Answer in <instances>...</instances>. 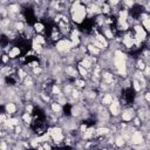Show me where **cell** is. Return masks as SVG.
Returning <instances> with one entry per match:
<instances>
[{"instance_id": "cell-36", "label": "cell", "mask_w": 150, "mask_h": 150, "mask_svg": "<svg viewBox=\"0 0 150 150\" xmlns=\"http://www.w3.org/2000/svg\"><path fill=\"white\" fill-rule=\"evenodd\" d=\"M144 99H145V101H147V102H149V103H150V92H148V93L144 95Z\"/></svg>"}, {"instance_id": "cell-18", "label": "cell", "mask_w": 150, "mask_h": 150, "mask_svg": "<svg viewBox=\"0 0 150 150\" xmlns=\"http://www.w3.org/2000/svg\"><path fill=\"white\" fill-rule=\"evenodd\" d=\"M25 29H26V27H25V24H24V22L17 21V22L14 24V31H15V32H24Z\"/></svg>"}, {"instance_id": "cell-20", "label": "cell", "mask_w": 150, "mask_h": 150, "mask_svg": "<svg viewBox=\"0 0 150 150\" xmlns=\"http://www.w3.org/2000/svg\"><path fill=\"white\" fill-rule=\"evenodd\" d=\"M96 40H97L99 42H101V44L104 46V48H107V47H108L107 39L104 38V35H103V34H96Z\"/></svg>"}, {"instance_id": "cell-6", "label": "cell", "mask_w": 150, "mask_h": 150, "mask_svg": "<svg viewBox=\"0 0 150 150\" xmlns=\"http://www.w3.org/2000/svg\"><path fill=\"white\" fill-rule=\"evenodd\" d=\"M122 44H123V45H124V47H126V48H128V49H131V48L134 47L135 39H134V37L131 35V33H127V34L123 37V39H122Z\"/></svg>"}, {"instance_id": "cell-11", "label": "cell", "mask_w": 150, "mask_h": 150, "mask_svg": "<svg viewBox=\"0 0 150 150\" xmlns=\"http://www.w3.org/2000/svg\"><path fill=\"white\" fill-rule=\"evenodd\" d=\"M66 74L68 75V76H71V77H77L80 74H79V71L75 68V67H73V66H68V67H66Z\"/></svg>"}, {"instance_id": "cell-29", "label": "cell", "mask_w": 150, "mask_h": 150, "mask_svg": "<svg viewBox=\"0 0 150 150\" xmlns=\"http://www.w3.org/2000/svg\"><path fill=\"white\" fill-rule=\"evenodd\" d=\"M75 86L77 87V88H83V87H86V81L84 80H80V79H75Z\"/></svg>"}, {"instance_id": "cell-26", "label": "cell", "mask_w": 150, "mask_h": 150, "mask_svg": "<svg viewBox=\"0 0 150 150\" xmlns=\"http://www.w3.org/2000/svg\"><path fill=\"white\" fill-rule=\"evenodd\" d=\"M33 41H35L39 45H45L46 44V40H45V38L42 35H35L34 39H33Z\"/></svg>"}, {"instance_id": "cell-2", "label": "cell", "mask_w": 150, "mask_h": 150, "mask_svg": "<svg viewBox=\"0 0 150 150\" xmlns=\"http://www.w3.org/2000/svg\"><path fill=\"white\" fill-rule=\"evenodd\" d=\"M73 44L71 40H66V39H62L56 42L55 45V49L59 52V53H68L73 49Z\"/></svg>"}, {"instance_id": "cell-32", "label": "cell", "mask_w": 150, "mask_h": 150, "mask_svg": "<svg viewBox=\"0 0 150 150\" xmlns=\"http://www.w3.org/2000/svg\"><path fill=\"white\" fill-rule=\"evenodd\" d=\"M10 61V56H8V54H4L3 55V62L4 64H7Z\"/></svg>"}, {"instance_id": "cell-3", "label": "cell", "mask_w": 150, "mask_h": 150, "mask_svg": "<svg viewBox=\"0 0 150 150\" xmlns=\"http://www.w3.org/2000/svg\"><path fill=\"white\" fill-rule=\"evenodd\" d=\"M130 142H131V144H134V145H140V144H142V143H143V135L141 134V131L135 130V131L131 134V136H130Z\"/></svg>"}, {"instance_id": "cell-4", "label": "cell", "mask_w": 150, "mask_h": 150, "mask_svg": "<svg viewBox=\"0 0 150 150\" xmlns=\"http://www.w3.org/2000/svg\"><path fill=\"white\" fill-rule=\"evenodd\" d=\"M109 111L113 116H118L120 113H121V103L117 100H114L113 103L109 106Z\"/></svg>"}, {"instance_id": "cell-27", "label": "cell", "mask_w": 150, "mask_h": 150, "mask_svg": "<svg viewBox=\"0 0 150 150\" xmlns=\"http://www.w3.org/2000/svg\"><path fill=\"white\" fill-rule=\"evenodd\" d=\"M133 87H134V89H135V92H137V93L142 91L141 83H140V81H137V80H133Z\"/></svg>"}, {"instance_id": "cell-21", "label": "cell", "mask_w": 150, "mask_h": 150, "mask_svg": "<svg viewBox=\"0 0 150 150\" xmlns=\"http://www.w3.org/2000/svg\"><path fill=\"white\" fill-rule=\"evenodd\" d=\"M77 71H79V74L83 77V79H86V77H88V71L84 68V67H82L80 64H79V67H77Z\"/></svg>"}, {"instance_id": "cell-16", "label": "cell", "mask_w": 150, "mask_h": 150, "mask_svg": "<svg viewBox=\"0 0 150 150\" xmlns=\"http://www.w3.org/2000/svg\"><path fill=\"white\" fill-rule=\"evenodd\" d=\"M87 49H88V52L91 53L92 55H100V54H101V50H100L99 48H96L93 44H89V45L87 46Z\"/></svg>"}, {"instance_id": "cell-33", "label": "cell", "mask_w": 150, "mask_h": 150, "mask_svg": "<svg viewBox=\"0 0 150 150\" xmlns=\"http://www.w3.org/2000/svg\"><path fill=\"white\" fill-rule=\"evenodd\" d=\"M14 130H15V134H22V128L20 126H17L14 128Z\"/></svg>"}, {"instance_id": "cell-17", "label": "cell", "mask_w": 150, "mask_h": 150, "mask_svg": "<svg viewBox=\"0 0 150 150\" xmlns=\"http://www.w3.org/2000/svg\"><path fill=\"white\" fill-rule=\"evenodd\" d=\"M21 118H22V121L28 126V124H31L32 122H33V120H32V116H31V114L29 113H24L22 114V116H21Z\"/></svg>"}, {"instance_id": "cell-13", "label": "cell", "mask_w": 150, "mask_h": 150, "mask_svg": "<svg viewBox=\"0 0 150 150\" xmlns=\"http://www.w3.org/2000/svg\"><path fill=\"white\" fill-rule=\"evenodd\" d=\"M7 10H8V14L15 15V14H18V13L20 12V6H19L18 4H11Z\"/></svg>"}, {"instance_id": "cell-37", "label": "cell", "mask_w": 150, "mask_h": 150, "mask_svg": "<svg viewBox=\"0 0 150 150\" xmlns=\"http://www.w3.org/2000/svg\"><path fill=\"white\" fill-rule=\"evenodd\" d=\"M101 150H108V149H106V148H104V149H101Z\"/></svg>"}, {"instance_id": "cell-9", "label": "cell", "mask_w": 150, "mask_h": 150, "mask_svg": "<svg viewBox=\"0 0 150 150\" xmlns=\"http://www.w3.org/2000/svg\"><path fill=\"white\" fill-rule=\"evenodd\" d=\"M113 101H114V96L109 93H106L101 100V103H102V106H110L113 103Z\"/></svg>"}, {"instance_id": "cell-19", "label": "cell", "mask_w": 150, "mask_h": 150, "mask_svg": "<svg viewBox=\"0 0 150 150\" xmlns=\"http://www.w3.org/2000/svg\"><path fill=\"white\" fill-rule=\"evenodd\" d=\"M124 144H126V140L122 136H117L115 138V145L117 148H122V147H124Z\"/></svg>"}, {"instance_id": "cell-28", "label": "cell", "mask_w": 150, "mask_h": 150, "mask_svg": "<svg viewBox=\"0 0 150 150\" xmlns=\"http://www.w3.org/2000/svg\"><path fill=\"white\" fill-rule=\"evenodd\" d=\"M136 67H137V69L138 71H141V72H144V69H145V64L142 61V60H138V61L136 62Z\"/></svg>"}, {"instance_id": "cell-12", "label": "cell", "mask_w": 150, "mask_h": 150, "mask_svg": "<svg viewBox=\"0 0 150 150\" xmlns=\"http://www.w3.org/2000/svg\"><path fill=\"white\" fill-rule=\"evenodd\" d=\"M110 129L108 127H99L96 129V136H107L110 135Z\"/></svg>"}, {"instance_id": "cell-23", "label": "cell", "mask_w": 150, "mask_h": 150, "mask_svg": "<svg viewBox=\"0 0 150 150\" xmlns=\"http://www.w3.org/2000/svg\"><path fill=\"white\" fill-rule=\"evenodd\" d=\"M34 29H35V32H38V33H42L44 29H45V26L41 22H35L34 24Z\"/></svg>"}, {"instance_id": "cell-24", "label": "cell", "mask_w": 150, "mask_h": 150, "mask_svg": "<svg viewBox=\"0 0 150 150\" xmlns=\"http://www.w3.org/2000/svg\"><path fill=\"white\" fill-rule=\"evenodd\" d=\"M32 48H33V50H35L37 53H41V52L44 50L42 45H39V44H37L35 41H33V42H32Z\"/></svg>"}, {"instance_id": "cell-31", "label": "cell", "mask_w": 150, "mask_h": 150, "mask_svg": "<svg viewBox=\"0 0 150 150\" xmlns=\"http://www.w3.org/2000/svg\"><path fill=\"white\" fill-rule=\"evenodd\" d=\"M33 109H34V107H33L31 103H28V104L25 107V113H29V114H32V113H33Z\"/></svg>"}, {"instance_id": "cell-25", "label": "cell", "mask_w": 150, "mask_h": 150, "mask_svg": "<svg viewBox=\"0 0 150 150\" xmlns=\"http://www.w3.org/2000/svg\"><path fill=\"white\" fill-rule=\"evenodd\" d=\"M142 26H143V28L145 29L147 32L150 33V17H149L148 19H145V20L142 21Z\"/></svg>"}, {"instance_id": "cell-10", "label": "cell", "mask_w": 150, "mask_h": 150, "mask_svg": "<svg viewBox=\"0 0 150 150\" xmlns=\"http://www.w3.org/2000/svg\"><path fill=\"white\" fill-rule=\"evenodd\" d=\"M5 110H6V114L8 116L11 115H14L17 113V106L13 103V102H8L6 106H5Z\"/></svg>"}, {"instance_id": "cell-7", "label": "cell", "mask_w": 150, "mask_h": 150, "mask_svg": "<svg viewBox=\"0 0 150 150\" xmlns=\"http://www.w3.org/2000/svg\"><path fill=\"white\" fill-rule=\"evenodd\" d=\"M71 41H72V44H73V47H77L79 45H80V42H81V38H80V33H79V31L76 28H74L73 31H72V33H71Z\"/></svg>"}, {"instance_id": "cell-5", "label": "cell", "mask_w": 150, "mask_h": 150, "mask_svg": "<svg viewBox=\"0 0 150 150\" xmlns=\"http://www.w3.org/2000/svg\"><path fill=\"white\" fill-rule=\"evenodd\" d=\"M134 116H135L134 109L128 108V109H126V110L122 111V114H121V120H122V121H124V122H130L131 120L134 118Z\"/></svg>"}, {"instance_id": "cell-14", "label": "cell", "mask_w": 150, "mask_h": 150, "mask_svg": "<svg viewBox=\"0 0 150 150\" xmlns=\"http://www.w3.org/2000/svg\"><path fill=\"white\" fill-rule=\"evenodd\" d=\"M20 53H21V48H19V47H13L12 49H10L8 56H10V59H15V57H18V56L20 55Z\"/></svg>"}, {"instance_id": "cell-15", "label": "cell", "mask_w": 150, "mask_h": 150, "mask_svg": "<svg viewBox=\"0 0 150 150\" xmlns=\"http://www.w3.org/2000/svg\"><path fill=\"white\" fill-rule=\"evenodd\" d=\"M50 109L55 115L59 114V113H62V106L57 102H52L50 103Z\"/></svg>"}, {"instance_id": "cell-34", "label": "cell", "mask_w": 150, "mask_h": 150, "mask_svg": "<svg viewBox=\"0 0 150 150\" xmlns=\"http://www.w3.org/2000/svg\"><path fill=\"white\" fill-rule=\"evenodd\" d=\"M33 73H34V74H41V73H42V69H41L40 67H37V68L33 69Z\"/></svg>"}, {"instance_id": "cell-22", "label": "cell", "mask_w": 150, "mask_h": 150, "mask_svg": "<svg viewBox=\"0 0 150 150\" xmlns=\"http://www.w3.org/2000/svg\"><path fill=\"white\" fill-rule=\"evenodd\" d=\"M24 83H25V86L26 87H28V88H31L33 84H34V81H33V77L32 76H27L25 80H24Z\"/></svg>"}, {"instance_id": "cell-35", "label": "cell", "mask_w": 150, "mask_h": 150, "mask_svg": "<svg viewBox=\"0 0 150 150\" xmlns=\"http://www.w3.org/2000/svg\"><path fill=\"white\" fill-rule=\"evenodd\" d=\"M1 150H8L7 144H6V142H5V141H3V142H1Z\"/></svg>"}, {"instance_id": "cell-8", "label": "cell", "mask_w": 150, "mask_h": 150, "mask_svg": "<svg viewBox=\"0 0 150 150\" xmlns=\"http://www.w3.org/2000/svg\"><path fill=\"white\" fill-rule=\"evenodd\" d=\"M95 135H96V129L94 127H91V128H87V130L83 133L82 138L83 140H92Z\"/></svg>"}, {"instance_id": "cell-1", "label": "cell", "mask_w": 150, "mask_h": 150, "mask_svg": "<svg viewBox=\"0 0 150 150\" xmlns=\"http://www.w3.org/2000/svg\"><path fill=\"white\" fill-rule=\"evenodd\" d=\"M69 13H71V19L75 24H82L87 17V7L82 3L75 1L71 6Z\"/></svg>"}, {"instance_id": "cell-30", "label": "cell", "mask_w": 150, "mask_h": 150, "mask_svg": "<svg viewBox=\"0 0 150 150\" xmlns=\"http://www.w3.org/2000/svg\"><path fill=\"white\" fill-rule=\"evenodd\" d=\"M92 44H93V45H94V46H95L96 48H99L100 50H103V49H104V46H103V45H102L101 42H99V41H97L96 39L92 40Z\"/></svg>"}]
</instances>
